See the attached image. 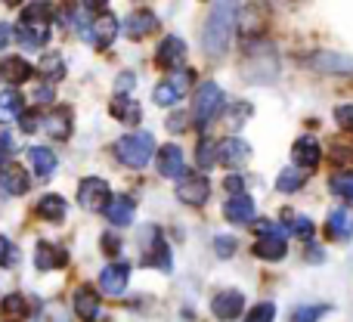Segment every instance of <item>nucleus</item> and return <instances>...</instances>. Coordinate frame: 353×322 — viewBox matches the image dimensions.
<instances>
[{"label":"nucleus","instance_id":"nucleus-1","mask_svg":"<svg viewBox=\"0 0 353 322\" xmlns=\"http://www.w3.org/2000/svg\"><path fill=\"white\" fill-rule=\"evenodd\" d=\"M236 16H239V0H214V10L205 25V53L208 56H223L230 50Z\"/></svg>","mask_w":353,"mask_h":322},{"label":"nucleus","instance_id":"nucleus-2","mask_svg":"<svg viewBox=\"0 0 353 322\" xmlns=\"http://www.w3.org/2000/svg\"><path fill=\"white\" fill-rule=\"evenodd\" d=\"M115 155L128 168H146L155 155V137L152 134H128L115 143Z\"/></svg>","mask_w":353,"mask_h":322},{"label":"nucleus","instance_id":"nucleus-3","mask_svg":"<svg viewBox=\"0 0 353 322\" xmlns=\"http://www.w3.org/2000/svg\"><path fill=\"white\" fill-rule=\"evenodd\" d=\"M140 239H143V263H146V267H152V270H161V273H171V270H174V257H171L168 242L161 239L159 226H143Z\"/></svg>","mask_w":353,"mask_h":322},{"label":"nucleus","instance_id":"nucleus-4","mask_svg":"<svg viewBox=\"0 0 353 322\" xmlns=\"http://www.w3.org/2000/svg\"><path fill=\"white\" fill-rule=\"evenodd\" d=\"M223 109V90H220L214 81H205V84L195 90V103H192V118H195V128L205 130L214 118L220 115Z\"/></svg>","mask_w":353,"mask_h":322},{"label":"nucleus","instance_id":"nucleus-5","mask_svg":"<svg viewBox=\"0 0 353 322\" xmlns=\"http://www.w3.org/2000/svg\"><path fill=\"white\" fill-rule=\"evenodd\" d=\"M109 183L99 180V177H87L78 186V205L90 214H103L105 205H109Z\"/></svg>","mask_w":353,"mask_h":322},{"label":"nucleus","instance_id":"nucleus-6","mask_svg":"<svg viewBox=\"0 0 353 322\" xmlns=\"http://www.w3.org/2000/svg\"><path fill=\"white\" fill-rule=\"evenodd\" d=\"M192 87V72H186V68H176V72L171 74L168 81H161L159 87H155V93H152V99L159 105H174V103H180L183 97H186V90Z\"/></svg>","mask_w":353,"mask_h":322},{"label":"nucleus","instance_id":"nucleus-7","mask_svg":"<svg viewBox=\"0 0 353 322\" xmlns=\"http://www.w3.org/2000/svg\"><path fill=\"white\" fill-rule=\"evenodd\" d=\"M208 195H211V183H208L205 174H183L180 183H176V199L183 201V205H205Z\"/></svg>","mask_w":353,"mask_h":322},{"label":"nucleus","instance_id":"nucleus-8","mask_svg":"<svg viewBox=\"0 0 353 322\" xmlns=\"http://www.w3.org/2000/svg\"><path fill=\"white\" fill-rule=\"evenodd\" d=\"M118 31H121V22H118L112 12H103V16H97L90 22V28L84 31V37L97 50H105V47H112V41L118 37Z\"/></svg>","mask_w":353,"mask_h":322},{"label":"nucleus","instance_id":"nucleus-9","mask_svg":"<svg viewBox=\"0 0 353 322\" xmlns=\"http://www.w3.org/2000/svg\"><path fill=\"white\" fill-rule=\"evenodd\" d=\"M245 310V294L236 292V288H226V292H220L217 298L211 301V313L217 316L220 322H232L239 319V313Z\"/></svg>","mask_w":353,"mask_h":322},{"label":"nucleus","instance_id":"nucleus-10","mask_svg":"<svg viewBox=\"0 0 353 322\" xmlns=\"http://www.w3.org/2000/svg\"><path fill=\"white\" fill-rule=\"evenodd\" d=\"M155 161H159V174L168 177V180H180V177L186 174L183 149L176 146V143H168V146H161L159 155H155Z\"/></svg>","mask_w":353,"mask_h":322},{"label":"nucleus","instance_id":"nucleus-11","mask_svg":"<svg viewBox=\"0 0 353 322\" xmlns=\"http://www.w3.org/2000/svg\"><path fill=\"white\" fill-rule=\"evenodd\" d=\"M248 159H251V146L245 140H239V137L217 143V164H223V168H242Z\"/></svg>","mask_w":353,"mask_h":322},{"label":"nucleus","instance_id":"nucleus-12","mask_svg":"<svg viewBox=\"0 0 353 322\" xmlns=\"http://www.w3.org/2000/svg\"><path fill=\"white\" fill-rule=\"evenodd\" d=\"M155 62H159L161 68H168V72H176V68H183V62H186V43L180 41V37H165V41L159 43V53H155Z\"/></svg>","mask_w":353,"mask_h":322},{"label":"nucleus","instance_id":"nucleus-13","mask_svg":"<svg viewBox=\"0 0 353 322\" xmlns=\"http://www.w3.org/2000/svg\"><path fill=\"white\" fill-rule=\"evenodd\" d=\"M310 66L316 68V72H323V74H353V59H350V56L329 53V50L313 53L310 56Z\"/></svg>","mask_w":353,"mask_h":322},{"label":"nucleus","instance_id":"nucleus-14","mask_svg":"<svg viewBox=\"0 0 353 322\" xmlns=\"http://www.w3.org/2000/svg\"><path fill=\"white\" fill-rule=\"evenodd\" d=\"M128 279H130V263H124V261L109 263V267L99 273V288H103L105 294H124Z\"/></svg>","mask_w":353,"mask_h":322},{"label":"nucleus","instance_id":"nucleus-15","mask_svg":"<svg viewBox=\"0 0 353 322\" xmlns=\"http://www.w3.org/2000/svg\"><path fill=\"white\" fill-rule=\"evenodd\" d=\"M134 211H137L134 195H112L103 214L109 217L112 226H130L134 223Z\"/></svg>","mask_w":353,"mask_h":322},{"label":"nucleus","instance_id":"nucleus-16","mask_svg":"<svg viewBox=\"0 0 353 322\" xmlns=\"http://www.w3.org/2000/svg\"><path fill=\"white\" fill-rule=\"evenodd\" d=\"M223 217L230 220V223H236V226L251 223V220H254V201H251V195L232 192L230 201H226V208H223Z\"/></svg>","mask_w":353,"mask_h":322},{"label":"nucleus","instance_id":"nucleus-17","mask_svg":"<svg viewBox=\"0 0 353 322\" xmlns=\"http://www.w3.org/2000/svg\"><path fill=\"white\" fill-rule=\"evenodd\" d=\"M16 41H19V47H25V50H41L43 43L50 41V25H34V22H22V19H19Z\"/></svg>","mask_w":353,"mask_h":322},{"label":"nucleus","instance_id":"nucleus-18","mask_svg":"<svg viewBox=\"0 0 353 322\" xmlns=\"http://www.w3.org/2000/svg\"><path fill=\"white\" fill-rule=\"evenodd\" d=\"M325 232H329V239L347 242V239L353 236V208H335V211H329Z\"/></svg>","mask_w":353,"mask_h":322},{"label":"nucleus","instance_id":"nucleus-19","mask_svg":"<svg viewBox=\"0 0 353 322\" xmlns=\"http://www.w3.org/2000/svg\"><path fill=\"white\" fill-rule=\"evenodd\" d=\"M99 310H103V304H99V294L97 288H78L74 292V313H78L81 322H97L99 319Z\"/></svg>","mask_w":353,"mask_h":322},{"label":"nucleus","instance_id":"nucleus-20","mask_svg":"<svg viewBox=\"0 0 353 322\" xmlns=\"http://www.w3.org/2000/svg\"><path fill=\"white\" fill-rule=\"evenodd\" d=\"M323 159V149H319V143L313 140V137H301V140H294L292 146V161L298 164V168H307L313 170Z\"/></svg>","mask_w":353,"mask_h":322},{"label":"nucleus","instance_id":"nucleus-21","mask_svg":"<svg viewBox=\"0 0 353 322\" xmlns=\"http://www.w3.org/2000/svg\"><path fill=\"white\" fill-rule=\"evenodd\" d=\"M155 28H159V19H155V12H149V10L134 12V16H128V22L121 25V31L130 37V41H143V37L152 34Z\"/></svg>","mask_w":353,"mask_h":322},{"label":"nucleus","instance_id":"nucleus-22","mask_svg":"<svg viewBox=\"0 0 353 322\" xmlns=\"http://www.w3.org/2000/svg\"><path fill=\"white\" fill-rule=\"evenodd\" d=\"M0 186L6 189L10 195H25L31 189V180H28V174H25L19 164H0Z\"/></svg>","mask_w":353,"mask_h":322},{"label":"nucleus","instance_id":"nucleus-23","mask_svg":"<svg viewBox=\"0 0 353 322\" xmlns=\"http://www.w3.org/2000/svg\"><path fill=\"white\" fill-rule=\"evenodd\" d=\"M254 254L261 261H282L288 254V242L285 236H257L254 242Z\"/></svg>","mask_w":353,"mask_h":322},{"label":"nucleus","instance_id":"nucleus-24","mask_svg":"<svg viewBox=\"0 0 353 322\" xmlns=\"http://www.w3.org/2000/svg\"><path fill=\"white\" fill-rule=\"evenodd\" d=\"M43 130L53 140H68L72 137V109H56L43 118Z\"/></svg>","mask_w":353,"mask_h":322},{"label":"nucleus","instance_id":"nucleus-25","mask_svg":"<svg viewBox=\"0 0 353 322\" xmlns=\"http://www.w3.org/2000/svg\"><path fill=\"white\" fill-rule=\"evenodd\" d=\"M25 112V99L19 90H12V87H6V90H0V124H10L16 121L19 115Z\"/></svg>","mask_w":353,"mask_h":322},{"label":"nucleus","instance_id":"nucleus-26","mask_svg":"<svg viewBox=\"0 0 353 322\" xmlns=\"http://www.w3.org/2000/svg\"><path fill=\"white\" fill-rule=\"evenodd\" d=\"M37 214H41L43 220H50V223H62L68 214V201L62 199V195H43L41 201H37Z\"/></svg>","mask_w":353,"mask_h":322},{"label":"nucleus","instance_id":"nucleus-27","mask_svg":"<svg viewBox=\"0 0 353 322\" xmlns=\"http://www.w3.org/2000/svg\"><path fill=\"white\" fill-rule=\"evenodd\" d=\"M34 263H37V270H59V267H65V251L50 242H41L34 251Z\"/></svg>","mask_w":353,"mask_h":322},{"label":"nucleus","instance_id":"nucleus-28","mask_svg":"<svg viewBox=\"0 0 353 322\" xmlns=\"http://www.w3.org/2000/svg\"><path fill=\"white\" fill-rule=\"evenodd\" d=\"M31 74H34V68H31L25 59H3L0 62V78H3L6 84H25Z\"/></svg>","mask_w":353,"mask_h":322},{"label":"nucleus","instance_id":"nucleus-29","mask_svg":"<svg viewBox=\"0 0 353 322\" xmlns=\"http://www.w3.org/2000/svg\"><path fill=\"white\" fill-rule=\"evenodd\" d=\"M28 159H31V168H34V174L41 177V180H50V177L56 174V155L50 152L47 146H34L28 152Z\"/></svg>","mask_w":353,"mask_h":322},{"label":"nucleus","instance_id":"nucleus-30","mask_svg":"<svg viewBox=\"0 0 353 322\" xmlns=\"http://www.w3.org/2000/svg\"><path fill=\"white\" fill-rule=\"evenodd\" d=\"M307 177H310L307 168H298V164H294V168H285L279 177H276V189H279V192H298V189L307 183Z\"/></svg>","mask_w":353,"mask_h":322},{"label":"nucleus","instance_id":"nucleus-31","mask_svg":"<svg viewBox=\"0 0 353 322\" xmlns=\"http://www.w3.org/2000/svg\"><path fill=\"white\" fill-rule=\"evenodd\" d=\"M112 115L124 124H140V105L130 97H118L115 103H112Z\"/></svg>","mask_w":353,"mask_h":322},{"label":"nucleus","instance_id":"nucleus-32","mask_svg":"<svg viewBox=\"0 0 353 322\" xmlns=\"http://www.w3.org/2000/svg\"><path fill=\"white\" fill-rule=\"evenodd\" d=\"M282 214H285L288 232H294V236H301L304 242H310V239H313V220L310 217H301V214H294V211H282Z\"/></svg>","mask_w":353,"mask_h":322},{"label":"nucleus","instance_id":"nucleus-33","mask_svg":"<svg viewBox=\"0 0 353 322\" xmlns=\"http://www.w3.org/2000/svg\"><path fill=\"white\" fill-rule=\"evenodd\" d=\"M50 19H53V12H50L47 0H37V3H31V6H25V10H22V22L50 25Z\"/></svg>","mask_w":353,"mask_h":322},{"label":"nucleus","instance_id":"nucleus-34","mask_svg":"<svg viewBox=\"0 0 353 322\" xmlns=\"http://www.w3.org/2000/svg\"><path fill=\"white\" fill-rule=\"evenodd\" d=\"M41 74H43V78H50V81H62V78H65V62H62V56L59 53H47V56H43Z\"/></svg>","mask_w":353,"mask_h":322},{"label":"nucleus","instance_id":"nucleus-35","mask_svg":"<svg viewBox=\"0 0 353 322\" xmlns=\"http://www.w3.org/2000/svg\"><path fill=\"white\" fill-rule=\"evenodd\" d=\"M37 322H72V313H68V307L62 304V301H50V304L41 310Z\"/></svg>","mask_w":353,"mask_h":322},{"label":"nucleus","instance_id":"nucleus-36","mask_svg":"<svg viewBox=\"0 0 353 322\" xmlns=\"http://www.w3.org/2000/svg\"><path fill=\"white\" fill-rule=\"evenodd\" d=\"M0 310L6 313V316H12V319H22L25 313H28V301L22 298V294H6L3 298V304H0Z\"/></svg>","mask_w":353,"mask_h":322},{"label":"nucleus","instance_id":"nucleus-37","mask_svg":"<svg viewBox=\"0 0 353 322\" xmlns=\"http://www.w3.org/2000/svg\"><path fill=\"white\" fill-rule=\"evenodd\" d=\"M329 313V304H310V307H298L292 313V322H319Z\"/></svg>","mask_w":353,"mask_h":322},{"label":"nucleus","instance_id":"nucleus-38","mask_svg":"<svg viewBox=\"0 0 353 322\" xmlns=\"http://www.w3.org/2000/svg\"><path fill=\"white\" fill-rule=\"evenodd\" d=\"M329 189L332 195H341V199L353 201V174H335L329 180Z\"/></svg>","mask_w":353,"mask_h":322},{"label":"nucleus","instance_id":"nucleus-39","mask_svg":"<svg viewBox=\"0 0 353 322\" xmlns=\"http://www.w3.org/2000/svg\"><path fill=\"white\" fill-rule=\"evenodd\" d=\"M199 164L205 170L217 164V143H214V140H201L199 143Z\"/></svg>","mask_w":353,"mask_h":322},{"label":"nucleus","instance_id":"nucleus-40","mask_svg":"<svg viewBox=\"0 0 353 322\" xmlns=\"http://www.w3.org/2000/svg\"><path fill=\"white\" fill-rule=\"evenodd\" d=\"M16 261H19V248L6 236H0V267H16Z\"/></svg>","mask_w":353,"mask_h":322},{"label":"nucleus","instance_id":"nucleus-41","mask_svg":"<svg viewBox=\"0 0 353 322\" xmlns=\"http://www.w3.org/2000/svg\"><path fill=\"white\" fill-rule=\"evenodd\" d=\"M273 319H276V307L270 304V301L267 304H257L254 310L245 316V322H273Z\"/></svg>","mask_w":353,"mask_h":322},{"label":"nucleus","instance_id":"nucleus-42","mask_svg":"<svg viewBox=\"0 0 353 322\" xmlns=\"http://www.w3.org/2000/svg\"><path fill=\"white\" fill-rule=\"evenodd\" d=\"M214 251H217L220 257H232L236 254V239L232 236H217L214 239Z\"/></svg>","mask_w":353,"mask_h":322},{"label":"nucleus","instance_id":"nucleus-43","mask_svg":"<svg viewBox=\"0 0 353 322\" xmlns=\"http://www.w3.org/2000/svg\"><path fill=\"white\" fill-rule=\"evenodd\" d=\"M134 84H137V78L130 72H124V74H118V81H115V90H118V97H128L130 90H134Z\"/></svg>","mask_w":353,"mask_h":322},{"label":"nucleus","instance_id":"nucleus-44","mask_svg":"<svg viewBox=\"0 0 353 322\" xmlns=\"http://www.w3.org/2000/svg\"><path fill=\"white\" fill-rule=\"evenodd\" d=\"M335 121L341 124V128L353 130V105H338V112H335Z\"/></svg>","mask_w":353,"mask_h":322},{"label":"nucleus","instance_id":"nucleus-45","mask_svg":"<svg viewBox=\"0 0 353 322\" xmlns=\"http://www.w3.org/2000/svg\"><path fill=\"white\" fill-rule=\"evenodd\" d=\"M103 251L105 254H118V251H121V239L112 236V232H105L103 236Z\"/></svg>","mask_w":353,"mask_h":322},{"label":"nucleus","instance_id":"nucleus-46","mask_svg":"<svg viewBox=\"0 0 353 322\" xmlns=\"http://www.w3.org/2000/svg\"><path fill=\"white\" fill-rule=\"evenodd\" d=\"M53 99H56V93H53V87H50V84L37 87V93H34V103H53Z\"/></svg>","mask_w":353,"mask_h":322},{"label":"nucleus","instance_id":"nucleus-47","mask_svg":"<svg viewBox=\"0 0 353 322\" xmlns=\"http://www.w3.org/2000/svg\"><path fill=\"white\" fill-rule=\"evenodd\" d=\"M16 152V140H12L10 134H0V159H3V155H12Z\"/></svg>","mask_w":353,"mask_h":322},{"label":"nucleus","instance_id":"nucleus-48","mask_svg":"<svg viewBox=\"0 0 353 322\" xmlns=\"http://www.w3.org/2000/svg\"><path fill=\"white\" fill-rule=\"evenodd\" d=\"M19 124H22V130H25V134H31V130H37V118L31 115V112H22V115H19Z\"/></svg>","mask_w":353,"mask_h":322},{"label":"nucleus","instance_id":"nucleus-49","mask_svg":"<svg viewBox=\"0 0 353 322\" xmlns=\"http://www.w3.org/2000/svg\"><path fill=\"white\" fill-rule=\"evenodd\" d=\"M226 189H230V195L232 192H242V177H239V174L226 177Z\"/></svg>","mask_w":353,"mask_h":322},{"label":"nucleus","instance_id":"nucleus-50","mask_svg":"<svg viewBox=\"0 0 353 322\" xmlns=\"http://www.w3.org/2000/svg\"><path fill=\"white\" fill-rule=\"evenodd\" d=\"M183 128H186V118H183L180 112H176L174 118H168V130H183Z\"/></svg>","mask_w":353,"mask_h":322},{"label":"nucleus","instance_id":"nucleus-51","mask_svg":"<svg viewBox=\"0 0 353 322\" xmlns=\"http://www.w3.org/2000/svg\"><path fill=\"white\" fill-rule=\"evenodd\" d=\"M81 3H84L90 12H99V10H105V6H109V0H81Z\"/></svg>","mask_w":353,"mask_h":322},{"label":"nucleus","instance_id":"nucleus-52","mask_svg":"<svg viewBox=\"0 0 353 322\" xmlns=\"http://www.w3.org/2000/svg\"><path fill=\"white\" fill-rule=\"evenodd\" d=\"M10 34H12V31H10V25H6V22H0V50H3L6 43H10Z\"/></svg>","mask_w":353,"mask_h":322},{"label":"nucleus","instance_id":"nucleus-53","mask_svg":"<svg viewBox=\"0 0 353 322\" xmlns=\"http://www.w3.org/2000/svg\"><path fill=\"white\" fill-rule=\"evenodd\" d=\"M3 3H10V6H16V3H22V0H3Z\"/></svg>","mask_w":353,"mask_h":322}]
</instances>
